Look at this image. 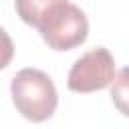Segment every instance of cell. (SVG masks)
<instances>
[{
	"mask_svg": "<svg viewBox=\"0 0 129 129\" xmlns=\"http://www.w3.org/2000/svg\"><path fill=\"white\" fill-rule=\"evenodd\" d=\"M10 93L18 113L34 123L50 119L58 103L52 79L38 69L18 71L10 83Z\"/></svg>",
	"mask_w": 129,
	"mask_h": 129,
	"instance_id": "1",
	"label": "cell"
},
{
	"mask_svg": "<svg viewBox=\"0 0 129 129\" xmlns=\"http://www.w3.org/2000/svg\"><path fill=\"white\" fill-rule=\"evenodd\" d=\"M38 30L52 50H71L87 40L89 20L79 6L64 2L42 20Z\"/></svg>",
	"mask_w": 129,
	"mask_h": 129,
	"instance_id": "2",
	"label": "cell"
},
{
	"mask_svg": "<svg viewBox=\"0 0 129 129\" xmlns=\"http://www.w3.org/2000/svg\"><path fill=\"white\" fill-rule=\"evenodd\" d=\"M115 77L113 54L107 48L97 46L75 60L67 79V87L75 93H93L113 85Z\"/></svg>",
	"mask_w": 129,
	"mask_h": 129,
	"instance_id": "3",
	"label": "cell"
},
{
	"mask_svg": "<svg viewBox=\"0 0 129 129\" xmlns=\"http://www.w3.org/2000/svg\"><path fill=\"white\" fill-rule=\"evenodd\" d=\"M64 2H69V0H14V8L22 22L38 28L42 24V20L56 6L64 4Z\"/></svg>",
	"mask_w": 129,
	"mask_h": 129,
	"instance_id": "4",
	"label": "cell"
},
{
	"mask_svg": "<svg viewBox=\"0 0 129 129\" xmlns=\"http://www.w3.org/2000/svg\"><path fill=\"white\" fill-rule=\"evenodd\" d=\"M111 101L125 117H129V67L117 73L111 85Z\"/></svg>",
	"mask_w": 129,
	"mask_h": 129,
	"instance_id": "5",
	"label": "cell"
}]
</instances>
